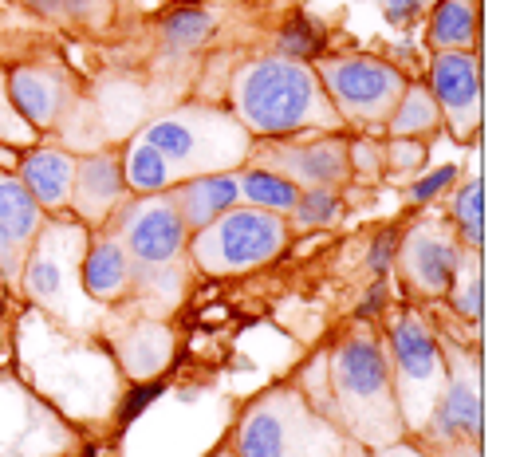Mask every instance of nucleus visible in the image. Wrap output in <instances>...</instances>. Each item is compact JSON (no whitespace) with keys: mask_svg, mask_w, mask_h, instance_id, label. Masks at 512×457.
Listing matches in <instances>:
<instances>
[{"mask_svg":"<svg viewBox=\"0 0 512 457\" xmlns=\"http://www.w3.org/2000/svg\"><path fill=\"white\" fill-rule=\"evenodd\" d=\"M87 241H91V229L79 225L75 217L44 221V229L32 241L28 261H24V272H20V292H24L28 308L44 312L48 320H56L67 331L103 339L119 316L83 292L79 264L87 253Z\"/></svg>","mask_w":512,"mask_h":457,"instance_id":"4","label":"nucleus"},{"mask_svg":"<svg viewBox=\"0 0 512 457\" xmlns=\"http://www.w3.org/2000/svg\"><path fill=\"white\" fill-rule=\"evenodd\" d=\"M123 178H127L130 194H170L178 186L174 166L142 138H134L123 154Z\"/></svg>","mask_w":512,"mask_h":457,"instance_id":"26","label":"nucleus"},{"mask_svg":"<svg viewBox=\"0 0 512 457\" xmlns=\"http://www.w3.org/2000/svg\"><path fill=\"white\" fill-rule=\"evenodd\" d=\"M442 300H449V308H453V316L461 324L481 331V320H485V264H481L477 249H461L457 268H453V280H449Z\"/></svg>","mask_w":512,"mask_h":457,"instance_id":"24","label":"nucleus"},{"mask_svg":"<svg viewBox=\"0 0 512 457\" xmlns=\"http://www.w3.org/2000/svg\"><path fill=\"white\" fill-rule=\"evenodd\" d=\"M292 229L280 213L237 205L190 237V261L205 276H245L284 257Z\"/></svg>","mask_w":512,"mask_h":457,"instance_id":"8","label":"nucleus"},{"mask_svg":"<svg viewBox=\"0 0 512 457\" xmlns=\"http://www.w3.org/2000/svg\"><path fill=\"white\" fill-rule=\"evenodd\" d=\"M371 457H434L422 442H414V438H402V442H394V446H383V450H371Z\"/></svg>","mask_w":512,"mask_h":457,"instance_id":"40","label":"nucleus"},{"mask_svg":"<svg viewBox=\"0 0 512 457\" xmlns=\"http://www.w3.org/2000/svg\"><path fill=\"white\" fill-rule=\"evenodd\" d=\"M426 138H390L383 142V174H390L394 182H410L426 170Z\"/></svg>","mask_w":512,"mask_h":457,"instance_id":"32","label":"nucleus"},{"mask_svg":"<svg viewBox=\"0 0 512 457\" xmlns=\"http://www.w3.org/2000/svg\"><path fill=\"white\" fill-rule=\"evenodd\" d=\"M79 280L95 304H103L111 312L127 304L130 284H134V261L127 257V249L115 233H91L83 264H79Z\"/></svg>","mask_w":512,"mask_h":457,"instance_id":"20","label":"nucleus"},{"mask_svg":"<svg viewBox=\"0 0 512 457\" xmlns=\"http://www.w3.org/2000/svg\"><path fill=\"white\" fill-rule=\"evenodd\" d=\"M422 8H426V0H386V20L398 24V28H406Z\"/></svg>","mask_w":512,"mask_h":457,"instance_id":"38","label":"nucleus"},{"mask_svg":"<svg viewBox=\"0 0 512 457\" xmlns=\"http://www.w3.org/2000/svg\"><path fill=\"white\" fill-rule=\"evenodd\" d=\"M213 457H233V450H229V446H221V450H217Z\"/></svg>","mask_w":512,"mask_h":457,"instance_id":"43","label":"nucleus"},{"mask_svg":"<svg viewBox=\"0 0 512 457\" xmlns=\"http://www.w3.org/2000/svg\"><path fill=\"white\" fill-rule=\"evenodd\" d=\"M461 241L453 233V225L442 217H426L418 225L406 229V237L394 249V268L402 288L414 300H442L453 280V268L461 257Z\"/></svg>","mask_w":512,"mask_h":457,"instance_id":"14","label":"nucleus"},{"mask_svg":"<svg viewBox=\"0 0 512 457\" xmlns=\"http://www.w3.org/2000/svg\"><path fill=\"white\" fill-rule=\"evenodd\" d=\"M75 166H79V158H71L67 150L44 146V150H32V154L20 158V174H16V178L28 186V194L40 201L44 213L64 217L67 205H71Z\"/></svg>","mask_w":512,"mask_h":457,"instance_id":"21","label":"nucleus"},{"mask_svg":"<svg viewBox=\"0 0 512 457\" xmlns=\"http://www.w3.org/2000/svg\"><path fill=\"white\" fill-rule=\"evenodd\" d=\"M170 197H174V205H178V213H182V221H186V229H190L193 237L197 229H205L209 221H217L221 213L241 205V178H237V170H229V174H201V178H190V182L174 186Z\"/></svg>","mask_w":512,"mask_h":457,"instance_id":"22","label":"nucleus"},{"mask_svg":"<svg viewBox=\"0 0 512 457\" xmlns=\"http://www.w3.org/2000/svg\"><path fill=\"white\" fill-rule=\"evenodd\" d=\"M16 375L60 410L75 430H107L127 398V379L103 339L75 335L36 308H24L16 331Z\"/></svg>","mask_w":512,"mask_h":457,"instance_id":"1","label":"nucleus"},{"mask_svg":"<svg viewBox=\"0 0 512 457\" xmlns=\"http://www.w3.org/2000/svg\"><path fill=\"white\" fill-rule=\"evenodd\" d=\"M323 52V28L312 20V16H292L280 36H276V56L280 60H292V64H308Z\"/></svg>","mask_w":512,"mask_h":457,"instance_id":"30","label":"nucleus"},{"mask_svg":"<svg viewBox=\"0 0 512 457\" xmlns=\"http://www.w3.org/2000/svg\"><path fill=\"white\" fill-rule=\"evenodd\" d=\"M0 138H4V142H28V138H32V127L16 115V107H12V99H8L4 75H0Z\"/></svg>","mask_w":512,"mask_h":457,"instance_id":"35","label":"nucleus"},{"mask_svg":"<svg viewBox=\"0 0 512 457\" xmlns=\"http://www.w3.org/2000/svg\"><path fill=\"white\" fill-rule=\"evenodd\" d=\"M209 32H213V16L205 8H178L162 24L166 52H174V56H186L193 48H201L209 40Z\"/></svg>","mask_w":512,"mask_h":457,"instance_id":"29","label":"nucleus"},{"mask_svg":"<svg viewBox=\"0 0 512 457\" xmlns=\"http://www.w3.org/2000/svg\"><path fill=\"white\" fill-rule=\"evenodd\" d=\"M253 166L280 174L296 190H339L351 182L347 138H253Z\"/></svg>","mask_w":512,"mask_h":457,"instance_id":"13","label":"nucleus"},{"mask_svg":"<svg viewBox=\"0 0 512 457\" xmlns=\"http://www.w3.org/2000/svg\"><path fill=\"white\" fill-rule=\"evenodd\" d=\"M383 304H386V288H383V284H375V288L367 292V300L355 308V320H359V324H367V320L375 324V316L383 312Z\"/></svg>","mask_w":512,"mask_h":457,"instance_id":"39","label":"nucleus"},{"mask_svg":"<svg viewBox=\"0 0 512 457\" xmlns=\"http://www.w3.org/2000/svg\"><path fill=\"white\" fill-rule=\"evenodd\" d=\"M438 127H442V111H438L430 87L426 83H406L398 107L386 119V134L390 138H426V134H434Z\"/></svg>","mask_w":512,"mask_h":457,"instance_id":"25","label":"nucleus"},{"mask_svg":"<svg viewBox=\"0 0 512 457\" xmlns=\"http://www.w3.org/2000/svg\"><path fill=\"white\" fill-rule=\"evenodd\" d=\"M442 351H446V387H442V398H438L422 438H414V442H422L426 450H442V446H457V442L481 446V438H485L481 351L465 347V343H446V339H442Z\"/></svg>","mask_w":512,"mask_h":457,"instance_id":"11","label":"nucleus"},{"mask_svg":"<svg viewBox=\"0 0 512 457\" xmlns=\"http://www.w3.org/2000/svg\"><path fill=\"white\" fill-rule=\"evenodd\" d=\"M4 87H8V99H12L16 115L32 131H52L75 99L71 79L60 67H16L4 79Z\"/></svg>","mask_w":512,"mask_h":457,"instance_id":"19","label":"nucleus"},{"mask_svg":"<svg viewBox=\"0 0 512 457\" xmlns=\"http://www.w3.org/2000/svg\"><path fill=\"white\" fill-rule=\"evenodd\" d=\"M347 162H351V178H359V182H379L386 170L383 142H371V138L347 142Z\"/></svg>","mask_w":512,"mask_h":457,"instance_id":"33","label":"nucleus"},{"mask_svg":"<svg viewBox=\"0 0 512 457\" xmlns=\"http://www.w3.org/2000/svg\"><path fill=\"white\" fill-rule=\"evenodd\" d=\"M343 205H339V190H300L296 205L288 209V229H323L331 221H339Z\"/></svg>","mask_w":512,"mask_h":457,"instance_id":"31","label":"nucleus"},{"mask_svg":"<svg viewBox=\"0 0 512 457\" xmlns=\"http://www.w3.org/2000/svg\"><path fill=\"white\" fill-rule=\"evenodd\" d=\"M347 438L304 398L300 387H268L241 410L229 450L233 457H327Z\"/></svg>","mask_w":512,"mask_h":457,"instance_id":"6","label":"nucleus"},{"mask_svg":"<svg viewBox=\"0 0 512 457\" xmlns=\"http://www.w3.org/2000/svg\"><path fill=\"white\" fill-rule=\"evenodd\" d=\"M107 351L119 363V375L127 383H154L170 371L174 363V327L166 320H150V316H134V320H115V327L103 335Z\"/></svg>","mask_w":512,"mask_h":457,"instance_id":"16","label":"nucleus"},{"mask_svg":"<svg viewBox=\"0 0 512 457\" xmlns=\"http://www.w3.org/2000/svg\"><path fill=\"white\" fill-rule=\"evenodd\" d=\"M138 138L174 166L178 186L201 174L241 170L253 154V134L241 127V119L225 107H205V103H190L182 111L154 119L150 127H142Z\"/></svg>","mask_w":512,"mask_h":457,"instance_id":"5","label":"nucleus"},{"mask_svg":"<svg viewBox=\"0 0 512 457\" xmlns=\"http://www.w3.org/2000/svg\"><path fill=\"white\" fill-rule=\"evenodd\" d=\"M442 123L457 142H469L481 131V56L477 52H434L430 60V79H426Z\"/></svg>","mask_w":512,"mask_h":457,"instance_id":"15","label":"nucleus"},{"mask_svg":"<svg viewBox=\"0 0 512 457\" xmlns=\"http://www.w3.org/2000/svg\"><path fill=\"white\" fill-rule=\"evenodd\" d=\"M386 355H390V379L394 402L406 438H422L442 387H446V351L442 335L418 308H402L386 327Z\"/></svg>","mask_w":512,"mask_h":457,"instance_id":"7","label":"nucleus"},{"mask_svg":"<svg viewBox=\"0 0 512 457\" xmlns=\"http://www.w3.org/2000/svg\"><path fill=\"white\" fill-rule=\"evenodd\" d=\"M327 457H371V450H363L359 442H351V438H347V442H343L339 450H331Z\"/></svg>","mask_w":512,"mask_h":457,"instance_id":"42","label":"nucleus"},{"mask_svg":"<svg viewBox=\"0 0 512 457\" xmlns=\"http://www.w3.org/2000/svg\"><path fill=\"white\" fill-rule=\"evenodd\" d=\"M394 249H398V233L394 229H383L367 253V264H371V276H386L390 264H394Z\"/></svg>","mask_w":512,"mask_h":457,"instance_id":"37","label":"nucleus"},{"mask_svg":"<svg viewBox=\"0 0 512 457\" xmlns=\"http://www.w3.org/2000/svg\"><path fill=\"white\" fill-rule=\"evenodd\" d=\"M477 36H481V0H438L426 36L434 52H477Z\"/></svg>","mask_w":512,"mask_h":457,"instance_id":"23","label":"nucleus"},{"mask_svg":"<svg viewBox=\"0 0 512 457\" xmlns=\"http://www.w3.org/2000/svg\"><path fill=\"white\" fill-rule=\"evenodd\" d=\"M130 197L127 178H123V158L115 150H99L79 158L75 166V186H71V217L79 225H87L91 233H99L115 209Z\"/></svg>","mask_w":512,"mask_h":457,"instance_id":"18","label":"nucleus"},{"mask_svg":"<svg viewBox=\"0 0 512 457\" xmlns=\"http://www.w3.org/2000/svg\"><path fill=\"white\" fill-rule=\"evenodd\" d=\"M434 457H481V446L473 442H457V446H442V450H430Z\"/></svg>","mask_w":512,"mask_h":457,"instance_id":"41","label":"nucleus"},{"mask_svg":"<svg viewBox=\"0 0 512 457\" xmlns=\"http://www.w3.org/2000/svg\"><path fill=\"white\" fill-rule=\"evenodd\" d=\"M48 213L40 209V201L28 194V186L0 170V280L16 292L20 288V272L32 253L36 233L44 229Z\"/></svg>","mask_w":512,"mask_h":457,"instance_id":"17","label":"nucleus"},{"mask_svg":"<svg viewBox=\"0 0 512 457\" xmlns=\"http://www.w3.org/2000/svg\"><path fill=\"white\" fill-rule=\"evenodd\" d=\"M449 225L457 233V241L465 249H477L485 245V186H481V174H473L465 186H457L449 197Z\"/></svg>","mask_w":512,"mask_h":457,"instance_id":"27","label":"nucleus"},{"mask_svg":"<svg viewBox=\"0 0 512 457\" xmlns=\"http://www.w3.org/2000/svg\"><path fill=\"white\" fill-rule=\"evenodd\" d=\"M87 442L16 371H0V457H83Z\"/></svg>","mask_w":512,"mask_h":457,"instance_id":"9","label":"nucleus"},{"mask_svg":"<svg viewBox=\"0 0 512 457\" xmlns=\"http://www.w3.org/2000/svg\"><path fill=\"white\" fill-rule=\"evenodd\" d=\"M233 115L253 138H296L304 131L339 134L343 119L323 95L316 67L264 56L237 67L229 91Z\"/></svg>","mask_w":512,"mask_h":457,"instance_id":"3","label":"nucleus"},{"mask_svg":"<svg viewBox=\"0 0 512 457\" xmlns=\"http://www.w3.org/2000/svg\"><path fill=\"white\" fill-rule=\"evenodd\" d=\"M323 95L331 99L343 127H386L390 111L406 91V71L375 56H331L316 64Z\"/></svg>","mask_w":512,"mask_h":457,"instance_id":"10","label":"nucleus"},{"mask_svg":"<svg viewBox=\"0 0 512 457\" xmlns=\"http://www.w3.org/2000/svg\"><path fill=\"white\" fill-rule=\"evenodd\" d=\"M304 375L320 379V387H300L304 398L343 438L359 442L363 450H383L406 438L383 331L355 320Z\"/></svg>","mask_w":512,"mask_h":457,"instance_id":"2","label":"nucleus"},{"mask_svg":"<svg viewBox=\"0 0 512 457\" xmlns=\"http://www.w3.org/2000/svg\"><path fill=\"white\" fill-rule=\"evenodd\" d=\"M237 178H241V205H253V209H268V213L288 217V209L300 197V190L292 182H284L280 174L260 170V166H241Z\"/></svg>","mask_w":512,"mask_h":457,"instance_id":"28","label":"nucleus"},{"mask_svg":"<svg viewBox=\"0 0 512 457\" xmlns=\"http://www.w3.org/2000/svg\"><path fill=\"white\" fill-rule=\"evenodd\" d=\"M111 229L134 268H166L190 261V229L170 194H134L127 197L115 217L103 225Z\"/></svg>","mask_w":512,"mask_h":457,"instance_id":"12","label":"nucleus"},{"mask_svg":"<svg viewBox=\"0 0 512 457\" xmlns=\"http://www.w3.org/2000/svg\"><path fill=\"white\" fill-rule=\"evenodd\" d=\"M32 8L44 16H56V20H87V12L103 8V4H95V0H32Z\"/></svg>","mask_w":512,"mask_h":457,"instance_id":"36","label":"nucleus"},{"mask_svg":"<svg viewBox=\"0 0 512 457\" xmlns=\"http://www.w3.org/2000/svg\"><path fill=\"white\" fill-rule=\"evenodd\" d=\"M461 178V170H457V162H446V166H438L434 174H422L414 186H410V205H430V201H438V197L446 194L449 186Z\"/></svg>","mask_w":512,"mask_h":457,"instance_id":"34","label":"nucleus"}]
</instances>
